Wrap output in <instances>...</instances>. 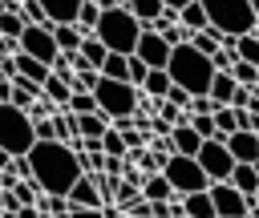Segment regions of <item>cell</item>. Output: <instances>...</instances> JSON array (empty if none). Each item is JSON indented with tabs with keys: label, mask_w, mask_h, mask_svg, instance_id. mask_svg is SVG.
Returning <instances> with one entry per match:
<instances>
[{
	"label": "cell",
	"mask_w": 259,
	"mask_h": 218,
	"mask_svg": "<svg viewBox=\"0 0 259 218\" xmlns=\"http://www.w3.org/2000/svg\"><path fill=\"white\" fill-rule=\"evenodd\" d=\"M28 170H32L36 190L49 198H69V190L81 178V161L65 141H36L28 153Z\"/></svg>",
	"instance_id": "6da1fadb"
},
{
	"label": "cell",
	"mask_w": 259,
	"mask_h": 218,
	"mask_svg": "<svg viewBox=\"0 0 259 218\" xmlns=\"http://www.w3.org/2000/svg\"><path fill=\"white\" fill-rule=\"evenodd\" d=\"M97 4H101V20H97L93 36L105 44V52L134 57V48L142 40V24L125 12V0H97Z\"/></svg>",
	"instance_id": "7a4b0ae2"
},
{
	"label": "cell",
	"mask_w": 259,
	"mask_h": 218,
	"mask_svg": "<svg viewBox=\"0 0 259 218\" xmlns=\"http://www.w3.org/2000/svg\"><path fill=\"white\" fill-rule=\"evenodd\" d=\"M166 77H170V85H178V89H182V93H190V97H210L214 65H210V57L194 52L190 44H178V48H170Z\"/></svg>",
	"instance_id": "3957f363"
},
{
	"label": "cell",
	"mask_w": 259,
	"mask_h": 218,
	"mask_svg": "<svg viewBox=\"0 0 259 218\" xmlns=\"http://www.w3.org/2000/svg\"><path fill=\"white\" fill-rule=\"evenodd\" d=\"M206 8V20L219 36L227 40H239V36H251L255 32V4L251 0H202Z\"/></svg>",
	"instance_id": "277c9868"
},
{
	"label": "cell",
	"mask_w": 259,
	"mask_h": 218,
	"mask_svg": "<svg viewBox=\"0 0 259 218\" xmlns=\"http://www.w3.org/2000/svg\"><path fill=\"white\" fill-rule=\"evenodd\" d=\"M93 97H97V113L113 125V121H134V113H138V89L134 85H125V81H97V89H93Z\"/></svg>",
	"instance_id": "5b68a950"
},
{
	"label": "cell",
	"mask_w": 259,
	"mask_h": 218,
	"mask_svg": "<svg viewBox=\"0 0 259 218\" xmlns=\"http://www.w3.org/2000/svg\"><path fill=\"white\" fill-rule=\"evenodd\" d=\"M32 145H36V133H32L28 113H20L12 105H0V149L8 157H28Z\"/></svg>",
	"instance_id": "8992f818"
},
{
	"label": "cell",
	"mask_w": 259,
	"mask_h": 218,
	"mask_svg": "<svg viewBox=\"0 0 259 218\" xmlns=\"http://www.w3.org/2000/svg\"><path fill=\"white\" fill-rule=\"evenodd\" d=\"M162 178L170 182V190H174L178 198L210 190V178L202 174V166H198L194 157H178V153H170V157H166V166H162Z\"/></svg>",
	"instance_id": "52a82bcc"
},
{
	"label": "cell",
	"mask_w": 259,
	"mask_h": 218,
	"mask_svg": "<svg viewBox=\"0 0 259 218\" xmlns=\"http://www.w3.org/2000/svg\"><path fill=\"white\" fill-rule=\"evenodd\" d=\"M194 161L202 166V174L210 178V186H214V182H231L235 157L227 153V137H210V141H202V149H198Z\"/></svg>",
	"instance_id": "ba28073f"
},
{
	"label": "cell",
	"mask_w": 259,
	"mask_h": 218,
	"mask_svg": "<svg viewBox=\"0 0 259 218\" xmlns=\"http://www.w3.org/2000/svg\"><path fill=\"white\" fill-rule=\"evenodd\" d=\"M16 44H20L24 57H32V61H40V65H49V69H53V61L61 57V52H57V40H53V28H32V24H28Z\"/></svg>",
	"instance_id": "9c48e42d"
},
{
	"label": "cell",
	"mask_w": 259,
	"mask_h": 218,
	"mask_svg": "<svg viewBox=\"0 0 259 218\" xmlns=\"http://www.w3.org/2000/svg\"><path fill=\"white\" fill-rule=\"evenodd\" d=\"M247 202L231 182H214L210 186V206H214V218H247Z\"/></svg>",
	"instance_id": "30bf717a"
},
{
	"label": "cell",
	"mask_w": 259,
	"mask_h": 218,
	"mask_svg": "<svg viewBox=\"0 0 259 218\" xmlns=\"http://www.w3.org/2000/svg\"><path fill=\"white\" fill-rule=\"evenodd\" d=\"M134 57H138L146 69H166V65H170V44H166L154 28H142V40H138Z\"/></svg>",
	"instance_id": "8fae6325"
},
{
	"label": "cell",
	"mask_w": 259,
	"mask_h": 218,
	"mask_svg": "<svg viewBox=\"0 0 259 218\" xmlns=\"http://www.w3.org/2000/svg\"><path fill=\"white\" fill-rule=\"evenodd\" d=\"M227 153L235 157V166H259V137L251 129H235L227 137Z\"/></svg>",
	"instance_id": "7c38bea8"
},
{
	"label": "cell",
	"mask_w": 259,
	"mask_h": 218,
	"mask_svg": "<svg viewBox=\"0 0 259 218\" xmlns=\"http://www.w3.org/2000/svg\"><path fill=\"white\" fill-rule=\"evenodd\" d=\"M12 69H16V81H24V85H32V89H40V85L53 77L49 65H40V61H32V57H24V52L12 57Z\"/></svg>",
	"instance_id": "4fadbf2b"
},
{
	"label": "cell",
	"mask_w": 259,
	"mask_h": 218,
	"mask_svg": "<svg viewBox=\"0 0 259 218\" xmlns=\"http://www.w3.org/2000/svg\"><path fill=\"white\" fill-rule=\"evenodd\" d=\"M198 149H202V137H198L186 121L170 129V153H178V157H198Z\"/></svg>",
	"instance_id": "5bb4252c"
},
{
	"label": "cell",
	"mask_w": 259,
	"mask_h": 218,
	"mask_svg": "<svg viewBox=\"0 0 259 218\" xmlns=\"http://www.w3.org/2000/svg\"><path fill=\"white\" fill-rule=\"evenodd\" d=\"M69 206H81V210H101V194H97V182L89 178V174H81L77 178V186L69 190V198H65Z\"/></svg>",
	"instance_id": "9a60e30c"
},
{
	"label": "cell",
	"mask_w": 259,
	"mask_h": 218,
	"mask_svg": "<svg viewBox=\"0 0 259 218\" xmlns=\"http://www.w3.org/2000/svg\"><path fill=\"white\" fill-rule=\"evenodd\" d=\"M178 24L194 36V32H206L210 28V20H206V8H202V0H186L182 4V12H178Z\"/></svg>",
	"instance_id": "2e32d148"
},
{
	"label": "cell",
	"mask_w": 259,
	"mask_h": 218,
	"mask_svg": "<svg viewBox=\"0 0 259 218\" xmlns=\"http://www.w3.org/2000/svg\"><path fill=\"white\" fill-rule=\"evenodd\" d=\"M231 186H235L243 198H255V194H259V166H235V170H231Z\"/></svg>",
	"instance_id": "e0dca14e"
},
{
	"label": "cell",
	"mask_w": 259,
	"mask_h": 218,
	"mask_svg": "<svg viewBox=\"0 0 259 218\" xmlns=\"http://www.w3.org/2000/svg\"><path fill=\"white\" fill-rule=\"evenodd\" d=\"M20 32H24V20H20L16 4L12 0H0V36L4 40H20Z\"/></svg>",
	"instance_id": "ac0fdd59"
},
{
	"label": "cell",
	"mask_w": 259,
	"mask_h": 218,
	"mask_svg": "<svg viewBox=\"0 0 259 218\" xmlns=\"http://www.w3.org/2000/svg\"><path fill=\"white\" fill-rule=\"evenodd\" d=\"M77 57H81L89 69H97V73H101V65H105V57H109V52H105V44H101V40L89 32V36H81V48H77Z\"/></svg>",
	"instance_id": "d6986e66"
},
{
	"label": "cell",
	"mask_w": 259,
	"mask_h": 218,
	"mask_svg": "<svg viewBox=\"0 0 259 218\" xmlns=\"http://www.w3.org/2000/svg\"><path fill=\"white\" fill-rule=\"evenodd\" d=\"M235 77L231 73H214V81H210V101L219 105V109H231V97H235Z\"/></svg>",
	"instance_id": "ffe728a7"
},
{
	"label": "cell",
	"mask_w": 259,
	"mask_h": 218,
	"mask_svg": "<svg viewBox=\"0 0 259 218\" xmlns=\"http://www.w3.org/2000/svg\"><path fill=\"white\" fill-rule=\"evenodd\" d=\"M40 97H45L53 109H65V105H69V97H73V89H69V81H61V77H49V81L40 85Z\"/></svg>",
	"instance_id": "44dd1931"
},
{
	"label": "cell",
	"mask_w": 259,
	"mask_h": 218,
	"mask_svg": "<svg viewBox=\"0 0 259 218\" xmlns=\"http://www.w3.org/2000/svg\"><path fill=\"white\" fill-rule=\"evenodd\" d=\"M178 206H182V214H186V218H214V206H210V190H202V194H186Z\"/></svg>",
	"instance_id": "7402d4cb"
},
{
	"label": "cell",
	"mask_w": 259,
	"mask_h": 218,
	"mask_svg": "<svg viewBox=\"0 0 259 218\" xmlns=\"http://www.w3.org/2000/svg\"><path fill=\"white\" fill-rule=\"evenodd\" d=\"M49 121H53V137H57V141H65V145L77 141V117H73L69 109H57Z\"/></svg>",
	"instance_id": "603a6c76"
},
{
	"label": "cell",
	"mask_w": 259,
	"mask_h": 218,
	"mask_svg": "<svg viewBox=\"0 0 259 218\" xmlns=\"http://www.w3.org/2000/svg\"><path fill=\"white\" fill-rule=\"evenodd\" d=\"M142 198H146V202H174V190H170V182H166L162 174H150V178L142 182Z\"/></svg>",
	"instance_id": "cb8c5ba5"
},
{
	"label": "cell",
	"mask_w": 259,
	"mask_h": 218,
	"mask_svg": "<svg viewBox=\"0 0 259 218\" xmlns=\"http://www.w3.org/2000/svg\"><path fill=\"white\" fill-rule=\"evenodd\" d=\"M105 129H109V121H105L101 113L77 117V137H85V141H101V137H105Z\"/></svg>",
	"instance_id": "d4e9b609"
},
{
	"label": "cell",
	"mask_w": 259,
	"mask_h": 218,
	"mask_svg": "<svg viewBox=\"0 0 259 218\" xmlns=\"http://www.w3.org/2000/svg\"><path fill=\"white\" fill-rule=\"evenodd\" d=\"M223 44H227V36H219L214 28H206V32H194V36H190V48H194V52H202V57H214Z\"/></svg>",
	"instance_id": "484cf974"
},
{
	"label": "cell",
	"mask_w": 259,
	"mask_h": 218,
	"mask_svg": "<svg viewBox=\"0 0 259 218\" xmlns=\"http://www.w3.org/2000/svg\"><path fill=\"white\" fill-rule=\"evenodd\" d=\"M231 48H235V61H243V65H255L259 69V36L251 32V36H239V40H231Z\"/></svg>",
	"instance_id": "4316f807"
},
{
	"label": "cell",
	"mask_w": 259,
	"mask_h": 218,
	"mask_svg": "<svg viewBox=\"0 0 259 218\" xmlns=\"http://www.w3.org/2000/svg\"><path fill=\"white\" fill-rule=\"evenodd\" d=\"M97 20H101V4H97V0H81V12H77V32H81V36H89V32L97 28Z\"/></svg>",
	"instance_id": "83f0119b"
},
{
	"label": "cell",
	"mask_w": 259,
	"mask_h": 218,
	"mask_svg": "<svg viewBox=\"0 0 259 218\" xmlns=\"http://www.w3.org/2000/svg\"><path fill=\"white\" fill-rule=\"evenodd\" d=\"M142 89H146L154 101H166V93H170V77H166V69H150L146 81H142Z\"/></svg>",
	"instance_id": "f1b7e54d"
},
{
	"label": "cell",
	"mask_w": 259,
	"mask_h": 218,
	"mask_svg": "<svg viewBox=\"0 0 259 218\" xmlns=\"http://www.w3.org/2000/svg\"><path fill=\"white\" fill-rule=\"evenodd\" d=\"M53 40H57L61 57H77V48H81V32L77 28H53Z\"/></svg>",
	"instance_id": "f546056e"
},
{
	"label": "cell",
	"mask_w": 259,
	"mask_h": 218,
	"mask_svg": "<svg viewBox=\"0 0 259 218\" xmlns=\"http://www.w3.org/2000/svg\"><path fill=\"white\" fill-rule=\"evenodd\" d=\"M101 77L105 81H125L130 85V57H105V65H101Z\"/></svg>",
	"instance_id": "4dcf8cb0"
},
{
	"label": "cell",
	"mask_w": 259,
	"mask_h": 218,
	"mask_svg": "<svg viewBox=\"0 0 259 218\" xmlns=\"http://www.w3.org/2000/svg\"><path fill=\"white\" fill-rule=\"evenodd\" d=\"M101 153H105V157H130V145H125V137H121L113 125H109L105 137H101Z\"/></svg>",
	"instance_id": "1f68e13d"
},
{
	"label": "cell",
	"mask_w": 259,
	"mask_h": 218,
	"mask_svg": "<svg viewBox=\"0 0 259 218\" xmlns=\"http://www.w3.org/2000/svg\"><path fill=\"white\" fill-rule=\"evenodd\" d=\"M231 77H235V85H243V89H259V69H255V65L235 61V65H231Z\"/></svg>",
	"instance_id": "d6a6232c"
},
{
	"label": "cell",
	"mask_w": 259,
	"mask_h": 218,
	"mask_svg": "<svg viewBox=\"0 0 259 218\" xmlns=\"http://www.w3.org/2000/svg\"><path fill=\"white\" fill-rule=\"evenodd\" d=\"M65 109H69L73 117H89V113H97V97H93V93H73Z\"/></svg>",
	"instance_id": "836d02e7"
},
{
	"label": "cell",
	"mask_w": 259,
	"mask_h": 218,
	"mask_svg": "<svg viewBox=\"0 0 259 218\" xmlns=\"http://www.w3.org/2000/svg\"><path fill=\"white\" fill-rule=\"evenodd\" d=\"M186 125H190L202 141H210V137H214V113H190V117H186Z\"/></svg>",
	"instance_id": "e575fe53"
},
{
	"label": "cell",
	"mask_w": 259,
	"mask_h": 218,
	"mask_svg": "<svg viewBox=\"0 0 259 218\" xmlns=\"http://www.w3.org/2000/svg\"><path fill=\"white\" fill-rule=\"evenodd\" d=\"M12 198H16L20 206H36V202H40V190H36V182H16V186H12Z\"/></svg>",
	"instance_id": "d590c367"
},
{
	"label": "cell",
	"mask_w": 259,
	"mask_h": 218,
	"mask_svg": "<svg viewBox=\"0 0 259 218\" xmlns=\"http://www.w3.org/2000/svg\"><path fill=\"white\" fill-rule=\"evenodd\" d=\"M146 73H150V69H146V65L138 61V57H130V85H134V89H138V85L146 81Z\"/></svg>",
	"instance_id": "8d00e7d4"
},
{
	"label": "cell",
	"mask_w": 259,
	"mask_h": 218,
	"mask_svg": "<svg viewBox=\"0 0 259 218\" xmlns=\"http://www.w3.org/2000/svg\"><path fill=\"white\" fill-rule=\"evenodd\" d=\"M219 105L210 101V97H190V113H214Z\"/></svg>",
	"instance_id": "74e56055"
},
{
	"label": "cell",
	"mask_w": 259,
	"mask_h": 218,
	"mask_svg": "<svg viewBox=\"0 0 259 218\" xmlns=\"http://www.w3.org/2000/svg\"><path fill=\"white\" fill-rule=\"evenodd\" d=\"M32 133H36V141H57V137H53V121H36Z\"/></svg>",
	"instance_id": "f35d334b"
},
{
	"label": "cell",
	"mask_w": 259,
	"mask_h": 218,
	"mask_svg": "<svg viewBox=\"0 0 259 218\" xmlns=\"http://www.w3.org/2000/svg\"><path fill=\"white\" fill-rule=\"evenodd\" d=\"M69 218H101V210H81V206H69Z\"/></svg>",
	"instance_id": "ab89813d"
},
{
	"label": "cell",
	"mask_w": 259,
	"mask_h": 218,
	"mask_svg": "<svg viewBox=\"0 0 259 218\" xmlns=\"http://www.w3.org/2000/svg\"><path fill=\"white\" fill-rule=\"evenodd\" d=\"M16 218H45V214H40L36 206H20V210H16Z\"/></svg>",
	"instance_id": "60d3db41"
},
{
	"label": "cell",
	"mask_w": 259,
	"mask_h": 218,
	"mask_svg": "<svg viewBox=\"0 0 259 218\" xmlns=\"http://www.w3.org/2000/svg\"><path fill=\"white\" fill-rule=\"evenodd\" d=\"M247 113H251V117H259V93H251V105H247Z\"/></svg>",
	"instance_id": "b9f144b4"
},
{
	"label": "cell",
	"mask_w": 259,
	"mask_h": 218,
	"mask_svg": "<svg viewBox=\"0 0 259 218\" xmlns=\"http://www.w3.org/2000/svg\"><path fill=\"white\" fill-rule=\"evenodd\" d=\"M247 218H259V202H255V198L247 202Z\"/></svg>",
	"instance_id": "7bdbcfd3"
},
{
	"label": "cell",
	"mask_w": 259,
	"mask_h": 218,
	"mask_svg": "<svg viewBox=\"0 0 259 218\" xmlns=\"http://www.w3.org/2000/svg\"><path fill=\"white\" fill-rule=\"evenodd\" d=\"M8 161H12V157H8L4 149H0V170H8Z\"/></svg>",
	"instance_id": "ee69618b"
},
{
	"label": "cell",
	"mask_w": 259,
	"mask_h": 218,
	"mask_svg": "<svg viewBox=\"0 0 259 218\" xmlns=\"http://www.w3.org/2000/svg\"><path fill=\"white\" fill-rule=\"evenodd\" d=\"M255 36H259V20H255Z\"/></svg>",
	"instance_id": "f6af8a7d"
},
{
	"label": "cell",
	"mask_w": 259,
	"mask_h": 218,
	"mask_svg": "<svg viewBox=\"0 0 259 218\" xmlns=\"http://www.w3.org/2000/svg\"><path fill=\"white\" fill-rule=\"evenodd\" d=\"M117 218H125V214H117Z\"/></svg>",
	"instance_id": "bcb514c9"
},
{
	"label": "cell",
	"mask_w": 259,
	"mask_h": 218,
	"mask_svg": "<svg viewBox=\"0 0 259 218\" xmlns=\"http://www.w3.org/2000/svg\"><path fill=\"white\" fill-rule=\"evenodd\" d=\"M255 202H259V194H255Z\"/></svg>",
	"instance_id": "7dc6e473"
}]
</instances>
